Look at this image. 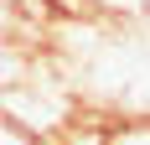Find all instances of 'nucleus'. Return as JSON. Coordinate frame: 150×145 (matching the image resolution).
<instances>
[{
    "label": "nucleus",
    "instance_id": "nucleus-1",
    "mask_svg": "<svg viewBox=\"0 0 150 145\" xmlns=\"http://www.w3.org/2000/svg\"><path fill=\"white\" fill-rule=\"evenodd\" d=\"M93 52H78V72L88 99L119 104L124 119L150 114V31L114 16L109 26H88Z\"/></svg>",
    "mask_w": 150,
    "mask_h": 145
},
{
    "label": "nucleus",
    "instance_id": "nucleus-2",
    "mask_svg": "<svg viewBox=\"0 0 150 145\" xmlns=\"http://www.w3.org/2000/svg\"><path fill=\"white\" fill-rule=\"evenodd\" d=\"M67 114H73V93L62 88L57 72H21L16 83L0 88V119L16 124L21 135H31L36 145H47L52 135L67 130Z\"/></svg>",
    "mask_w": 150,
    "mask_h": 145
},
{
    "label": "nucleus",
    "instance_id": "nucleus-3",
    "mask_svg": "<svg viewBox=\"0 0 150 145\" xmlns=\"http://www.w3.org/2000/svg\"><path fill=\"white\" fill-rule=\"evenodd\" d=\"M104 145H150V114L104 124Z\"/></svg>",
    "mask_w": 150,
    "mask_h": 145
},
{
    "label": "nucleus",
    "instance_id": "nucleus-4",
    "mask_svg": "<svg viewBox=\"0 0 150 145\" xmlns=\"http://www.w3.org/2000/svg\"><path fill=\"white\" fill-rule=\"evenodd\" d=\"M88 5H98V11H109V16H124V21H135V16L150 11V0H88Z\"/></svg>",
    "mask_w": 150,
    "mask_h": 145
},
{
    "label": "nucleus",
    "instance_id": "nucleus-5",
    "mask_svg": "<svg viewBox=\"0 0 150 145\" xmlns=\"http://www.w3.org/2000/svg\"><path fill=\"white\" fill-rule=\"evenodd\" d=\"M0 145H36V140H31V135H21L16 124H5V119H0Z\"/></svg>",
    "mask_w": 150,
    "mask_h": 145
}]
</instances>
